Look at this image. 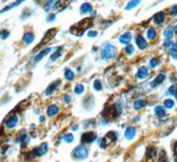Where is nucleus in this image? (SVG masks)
I'll list each match as a JSON object with an SVG mask.
<instances>
[{"mask_svg": "<svg viewBox=\"0 0 177 162\" xmlns=\"http://www.w3.org/2000/svg\"><path fill=\"white\" fill-rule=\"evenodd\" d=\"M80 11L82 13H90L92 11V5L89 3H84L82 4L80 7Z\"/></svg>", "mask_w": 177, "mask_h": 162, "instance_id": "obj_20", "label": "nucleus"}, {"mask_svg": "<svg viewBox=\"0 0 177 162\" xmlns=\"http://www.w3.org/2000/svg\"><path fill=\"white\" fill-rule=\"evenodd\" d=\"M119 113H120L117 110V107L115 105H112V106H109L108 108H106L104 112L102 113V115H103V117L106 120H114L117 118Z\"/></svg>", "mask_w": 177, "mask_h": 162, "instance_id": "obj_4", "label": "nucleus"}, {"mask_svg": "<svg viewBox=\"0 0 177 162\" xmlns=\"http://www.w3.org/2000/svg\"><path fill=\"white\" fill-rule=\"evenodd\" d=\"M93 25V21L92 18H85V19L81 20L80 22L76 23L75 25L72 26L70 28V33L80 37L83 33L85 32L86 29L91 28Z\"/></svg>", "mask_w": 177, "mask_h": 162, "instance_id": "obj_1", "label": "nucleus"}, {"mask_svg": "<svg viewBox=\"0 0 177 162\" xmlns=\"http://www.w3.org/2000/svg\"><path fill=\"white\" fill-rule=\"evenodd\" d=\"M158 64H159V59H158L153 58V59H151V61H150V65H151L152 67H155Z\"/></svg>", "mask_w": 177, "mask_h": 162, "instance_id": "obj_38", "label": "nucleus"}, {"mask_svg": "<svg viewBox=\"0 0 177 162\" xmlns=\"http://www.w3.org/2000/svg\"><path fill=\"white\" fill-rule=\"evenodd\" d=\"M171 13H172L173 15L177 14V5H174V6L172 7V12H171Z\"/></svg>", "mask_w": 177, "mask_h": 162, "instance_id": "obj_46", "label": "nucleus"}, {"mask_svg": "<svg viewBox=\"0 0 177 162\" xmlns=\"http://www.w3.org/2000/svg\"><path fill=\"white\" fill-rule=\"evenodd\" d=\"M135 51V48L133 45H131V44H129V45H128L125 49V52L128 54V55H131V54Z\"/></svg>", "mask_w": 177, "mask_h": 162, "instance_id": "obj_33", "label": "nucleus"}, {"mask_svg": "<svg viewBox=\"0 0 177 162\" xmlns=\"http://www.w3.org/2000/svg\"><path fill=\"white\" fill-rule=\"evenodd\" d=\"M149 75V72L146 67H142L138 69L137 73H136V77L138 79H144Z\"/></svg>", "mask_w": 177, "mask_h": 162, "instance_id": "obj_10", "label": "nucleus"}, {"mask_svg": "<svg viewBox=\"0 0 177 162\" xmlns=\"http://www.w3.org/2000/svg\"><path fill=\"white\" fill-rule=\"evenodd\" d=\"M170 54H171V56H172L173 59H177V50H174V49H172V50L170 51Z\"/></svg>", "mask_w": 177, "mask_h": 162, "instance_id": "obj_39", "label": "nucleus"}, {"mask_svg": "<svg viewBox=\"0 0 177 162\" xmlns=\"http://www.w3.org/2000/svg\"><path fill=\"white\" fill-rule=\"evenodd\" d=\"M136 128L134 127H128L127 129H126V132H125V137L127 139H132L135 136H136Z\"/></svg>", "mask_w": 177, "mask_h": 162, "instance_id": "obj_15", "label": "nucleus"}, {"mask_svg": "<svg viewBox=\"0 0 177 162\" xmlns=\"http://www.w3.org/2000/svg\"><path fill=\"white\" fill-rule=\"evenodd\" d=\"M21 3H22V1H18V2H15V3H13V5H11L6 6L5 8H4V10H3V11H1V12H0V13H5V12H6V11H8V10H10L11 8H13V7H14V6H16V5H20Z\"/></svg>", "mask_w": 177, "mask_h": 162, "instance_id": "obj_31", "label": "nucleus"}, {"mask_svg": "<svg viewBox=\"0 0 177 162\" xmlns=\"http://www.w3.org/2000/svg\"><path fill=\"white\" fill-rule=\"evenodd\" d=\"M173 28L172 27H168V28H166L165 30H164V35L166 37H167V39H171L172 37H173V34H174V31H173Z\"/></svg>", "mask_w": 177, "mask_h": 162, "instance_id": "obj_25", "label": "nucleus"}, {"mask_svg": "<svg viewBox=\"0 0 177 162\" xmlns=\"http://www.w3.org/2000/svg\"><path fill=\"white\" fill-rule=\"evenodd\" d=\"M97 139V135L94 132H85L81 135V142L82 143H90Z\"/></svg>", "mask_w": 177, "mask_h": 162, "instance_id": "obj_7", "label": "nucleus"}, {"mask_svg": "<svg viewBox=\"0 0 177 162\" xmlns=\"http://www.w3.org/2000/svg\"><path fill=\"white\" fill-rule=\"evenodd\" d=\"M64 140L65 142H67L68 143H72L73 141V136L72 134H67V135H65L64 136Z\"/></svg>", "mask_w": 177, "mask_h": 162, "instance_id": "obj_32", "label": "nucleus"}, {"mask_svg": "<svg viewBox=\"0 0 177 162\" xmlns=\"http://www.w3.org/2000/svg\"><path fill=\"white\" fill-rule=\"evenodd\" d=\"M59 83H60L59 81H57V82L51 83L48 86V88L46 89V91H45V96H50V95H51V94L53 93V91L56 89V88H57V87L59 85Z\"/></svg>", "mask_w": 177, "mask_h": 162, "instance_id": "obj_9", "label": "nucleus"}, {"mask_svg": "<svg viewBox=\"0 0 177 162\" xmlns=\"http://www.w3.org/2000/svg\"><path fill=\"white\" fill-rule=\"evenodd\" d=\"M156 155H157V150L154 147L150 146V147L147 148V150H146V158L148 159L153 160L155 159Z\"/></svg>", "mask_w": 177, "mask_h": 162, "instance_id": "obj_12", "label": "nucleus"}, {"mask_svg": "<svg viewBox=\"0 0 177 162\" xmlns=\"http://www.w3.org/2000/svg\"><path fill=\"white\" fill-rule=\"evenodd\" d=\"M65 77H66L68 81H71L74 78V74L73 72L70 69H66L65 70Z\"/></svg>", "mask_w": 177, "mask_h": 162, "instance_id": "obj_28", "label": "nucleus"}, {"mask_svg": "<svg viewBox=\"0 0 177 162\" xmlns=\"http://www.w3.org/2000/svg\"><path fill=\"white\" fill-rule=\"evenodd\" d=\"M97 35H98L97 31H89L88 32V35L90 37H95Z\"/></svg>", "mask_w": 177, "mask_h": 162, "instance_id": "obj_43", "label": "nucleus"}, {"mask_svg": "<svg viewBox=\"0 0 177 162\" xmlns=\"http://www.w3.org/2000/svg\"><path fill=\"white\" fill-rule=\"evenodd\" d=\"M116 140H117V134L114 131H110L99 142V145L101 148L106 149L108 145H111V143H115Z\"/></svg>", "mask_w": 177, "mask_h": 162, "instance_id": "obj_2", "label": "nucleus"}, {"mask_svg": "<svg viewBox=\"0 0 177 162\" xmlns=\"http://www.w3.org/2000/svg\"><path fill=\"white\" fill-rule=\"evenodd\" d=\"M175 97H176V99H177V93L175 94Z\"/></svg>", "mask_w": 177, "mask_h": 162, "instance_id": "obj_51", "label": "nucleus"}, {"mask_svg": "<svg viewBox=\"0 0 177 162\" xmlns=\"http://www.w3.org/2000/svg\"><path fill=\"white\" fill-rule=\"evenodd\" d=\"M158 162H168V159H167V156L166 153L164 150H161L159 153V159H158Z\"/></svg>", "mask_w": 177, "mask_h": 162, "instance_id": "obj_24", "label": "nucleus"}, {"mask_svg": "<svg viewBox=\"0 0 177 162\" xmlns=\"http://www.w3.org/2000/svg\"><path fill=\"white\" fill-rule=\"evenodd\" d=\"M47 150H48V145L46 143H43L42 145L38 147H35L32 151L31 153L34 155V156H42L43 154H45L46 152H47Z\"/></svg>", "mask_w": 177, "mask_h": 162, "instance_id": "obj_8", "label": "nucleus"}, {"mask_svg": "<svg viewBox=\"0 0 177 162\" xmlns=\"http://www.w3.org/2000/svg\"><path fill=\"white\" fill-rule=\"evenodd\" d=\"M93 87L96 89V91H101L102 89V83L99 80H96L94 82V84H93Z\"/></svg>", "mask_w": 177, "mask_h": 162, "instance_id": "obj_34", "label": "nucleus"}, {"mask_svg": "<svg viewBox=\"0 0 177 162\" xmlns=\"http://www.w3.org/2000/svg\"><path fill=\"white\" fill-rule=\"evenodd\" d=\"M64 100H65V102L66 103H69L70 101H71V96L70 95H66L64 97Z\"/></svg>", "mask_w": 177, "mask_h": 162, "instance_id": "obj_44", "label": "nucleus"}, {"mask_svg": "<svg viewBox=\"0 0 177 162\" xmlns=\"http://www.w3.org/2000/svg\"><path fill=\"white\" fill-rule=\"evenodd\" d=\"M115 54H116V48L114 45H112V44L107 43L105 45L103 50H102L101 57L104 59H109L114 58L115 56Z\"/></svg>", "mask_w": 177, "mask_h": 162, "instance_id": "obj_3", "label": "nucleus"}, {"mask_svg": "<svg viewBox=\"0 0 177 162\" xmlns=\"http://www.w3.org/2000/svg\"><path fill=\"white\" fill-rule=\"evenodd\" d=\"M51 48H47V49H45L44 51H41L38 55H37L35 58V62H39L44 56H46L47 55V54L49 53V52H51Z\"/></svg>", "mask_w": 177, "mask_h": 162, "instance_id": "obj_21", "label": "nucleus"}, {"mask_svg": "<svg viewBox=\"0 0 177 162\" xmlns=\"http://www.w3.org/2000/svg\"><path fill=\"white\" fill-rule=\"evenodd\" d=\"M68 4H69V1H58L55 3L54 9L56 11H62L67 6Z\"/></svg>", "mask_w": 177, "mask_h": 162, "instance_id": "obj_16", "label": "nucleus"}, {"mask_svg": "<svg viewBox=\"0 0 177 162\" xmlns=\"http://www.w3.org/2000/svg\"><path fill=\"white\" fill-rule=\"evenodd\" d=\"M131 38H132L131 34H130L129 32H127L120 37V42L123 44H128L130 41H131Z\"/></svg>", "mask_w": 177, "mask_h": 162, "instance_id": "obj_19", "label": "nucleus"}, {"mask_svg": "<svg viewBox=\"0 0 177 162\" xmlns=\"http://www.w3.org/2000/svg\"><path fill=\"white\" fill-rule=\"evenodd\" d=\"M165 13L163 12H159L158 13H156L153 17V21L156 23V24H161L164 22L165 21Z\"/></svg>", "mask_w": 177, "mask_h": 162, "instance_id": "obj_13", "label": "nucleus"}, {"mask_svg": "<svg viewBox=\"0 0 177 162\" xmlns=\"http://www.w3.org/2000/svg\"><path fill=\"white\" fill-rule=\"evenodd\" d=\"M83 91H84V88H83V85H81V84H77L75 86V88H74V91H75V93H77V94L82 93Z\"/></svg>", "mask_w": 177, "mask_h": 162, "instance_id": "obj_35", "label": "nucleus"}, {"mask_svg": "<svg viewBox=\"0 0 177 162\" xmlns=\"http://www.w3.org/2000/svg\"><path fill=\"white\" fill-rule=\"evenodd\" d=\"M89 155L88 149L84 145H78L73 150V156L77 159H85Z\"/></svg>", "mask_w": 177, "mask_h": 162, "instance_id": "obj_6", "label": "nucleus"}, {"mask_svg": "<svg viewBox=\"0 0 177 162\" xmlns=\"http://www.w3.org/2000/svg\"><path fill=\"white\" fill-rule=\"evenodd\" d=\"M145 105H146V102L144 100H137L134 104V107H135L136 110H140L141 108L144 107Z\"/></svg>", "mask_w": 177, "mask_h": 162, "instance_id": "obj_26", "label": "nucleus"}, {"mask_svg": "<svg viewBox=\"0 0 177 162\" xmlns=\"http://www.w3.org/2000/svg\"><path fill=\"white\" fill-rule=\"evenodd\" d=\"M0 37H2V32L0 31Z\"/></svg>", "mask_w": 177, "mask_h": 162, "instance_id": "obj_50", "label": "nucleus"}, {"mask_svg": "<svg viewBox=\"0 0 177 162\" xmlns=\"http://www.w3.org/2000/svg\"><path fill=\"white\" fill-rule=\"evenodd\" d=\"M155 113L157 114L158 117L160 118H162L166 115V111L162 106H156L155 107Z\"/></svg>", "mask_w": 177, "mask_h": 162, "instance_id": "obj_23", "label": "nucleus"}, {"mask_svg": "<svg viewBox=\"0 0 177 162\" xmlns=\"http://www.w3.org/2000/svg\"><path fill=\"white\" fill-rule=\"evenodd\" d=\"M55 20V15L54 14H52V15H50L49 16V18L47 19V21H49V22H51V21H53Z\"/></svg>", "mask_w": 177, "mask_h": 162, "instance_id": "obj_47", "label": "nucleus"}, {"mask_svg": "<svg viewBox=\"0 0 177 162\" xmlns=\"http://www.w3.org/2000/svg\"><path fill=\"white\" fill-rule=\"evenodd\" d=\"M157 35V33H156V30L153 29V28H151L148 29V32H147V37L150 39V40H153Z\"/></svg>", "mask_w": 177, "mask_h": 162, "instance_id": "obj_27", "label": "nucleus"}, {"mask_svg": "<svg viewBox=\"0 0 177 162\" xmlns=\"http://www.w3.org/2000/svg\"><path fill=\"white\" fill-rule=\"evenodd\" d=\"M174 156L175 162H177V142L174 143Z\"/></svg>", "mask_w": 177, "mask_h": 162, "instance_id": "obj_40", "label": "nucleus"}, {"mask_svg": "<svg viewBox=\"0 0 177 162\" xmlns=\"http://www.w3.org/2000/svg\"><path fill=\"white\" fill-rule=\"evenodd\" d=\"M136 44H137L138 48H139V49H141V50L145 49L146 46H147V43H146L145 39L144 38L143 35H139L138 37H136Z\"/></svg>", "mask_w": 177, "mask_h": 162, "instance_id": "obj_11", "label": "nucleus"}, {"mask_svg": "<svg viewBox=\"0 0 177 162\" xmlns=\"http://www.w3.org/2000/svg\"><path fill=\"white\" fill-rule=\"evenodd\" d=\"M59 111V108L57 105H51L48 107V109H47V114L49 116H53L55 114H57Z\"/></svg>", "mask_w": 177, "mask_h": 162, "instance_id": "obj_22", "label": "nucleus"}, {"mask_svg": "<svg viewBox=\"0 0 177 162\" xmlns=\"http://www.w3.org/2000/svg\"><path fill=\"white\" fill-rule=\"evenodd\" d=\"M29 142V137H22L21 138V143H22V146L24 145H27V143Z\"/></svg>", "mask_w": 177, "mask_h": 162, "instance_id": "obj_41", "label": "nucleus"}, {"mask_svg": "<svg viewBox=\"0 0 177 162\" xmlns=\"http://www.w3.org/2000/svg\"><path fill=\"white\" fill-rule=\"evenodd\" d=\"M174 101L172 100V99H166V100H165V102H164V105H165V106L166 107V108H168V109H170V108H172L173 106H174Z\"/></svg>", "mask_w": 177, "mask_h": 162, "instance_id": "obj_36", "label": "nucleus"}, {"mask_svg": "<svg viewBox=\"0 0 177 162\" xmlns=\"http://www.w3.org/2000/svg\"><path fill=\"white\" fill-rule=\"evenodd\" d=\"M139 3H140V1H130V2H128V5H127V6H126V10H131V9H133L134 7H136Z\"/></svg>", "mask_w": 177, "mask_h": 162, "instance_id": "obj_29", "label": "nucleus"}, {"mask_svg": "<svg viewBox=\"0 0 177 162\" xmlns=\"http://www.w3.org/2000/svg\"><path fill=\"white\" fill-rule=\"evenodd\" d=\"M9 35V32L7 30H3L2 31V39H6Z\"/></svg>", "mask_w": 177, "mask_h": 162, "instance_id": "obj_42", "label": "nucleus"}, {"mask_svg": "<svg viewBox=\"0 0 177 162\" xmlns=\"http://www.w3.org/2000/svg\"><path fill=\"white\" fill-rule=\"evenodd\" d=\"M169 93L175 96V94L177 93V85H172L170 88H169Z\"/></svg>", "mask_w": 177, "mask_h": 162, "instance_id": "obj_37", "label": "nucleus"}, {"mask_svg": "<svg viewBox=\"0 0 177 162\" xmlns=\"http://www.w3.org/2000/svg\"><path fill=\"white\" fill-rule=\"evenodd\" d=\"M174 31H175V33L177 34V26H175V27H174Z\"/></svg>", "mask_w": 177, "mask_h": 162, "instance_id": "obj_49", "label": "nucleus"}, {"mask_svg": "<svg viewBox=\"0 0 177 162\" xmlns=\"http://www.w3.org/2000/svg\"><path fill=\"white\" fill-rule=\"evenodd\" d=\"M62 49V47H60V50ZM60 50L59 51V49L57 50V51H56V52H54L53 54H52V55L51 56V61H54V60H56V59H57L59 57H60L61 56V52H60Z\"/></svg>", "mask_w": 177, "mask_h": 162, "instance_id": "obj_30", "label": "nucleus"}, {"mask_svg": "<svg viewBox=\"0 0 177 162\" xmlns=\"http://www.w3.org/2000/svg\"><path fill=\"white\" fill-rule=\"evenodd\" d=\"M22 39H23V42H24V43H26L27 44H29V43H31L35 40V35H34V34L31 33V32H27V33H26V34L23 35Z\"/></svg>", "mask_w": 177, "mask_h": 162, "instance_id": "obj_18", "label": "nucleus"}, {"mask_svg": "<svg viewBox=\"0 0 177 162\" xmlns=\"http://www.w3.org/2000/svg\"><path fill=\"white\" fill-rule=\"evenodd\" d=\"M173 45H174V46H173V49H174V50H177V43H174Z\"/></svg>", "mask_w": 177, "mask_h": 162, "instance_id": "obj_48", "label": "nucleus"}, {"mask_svg": "<svg viewBox=\"0 0 177 162\" xmlns=\"http://www.w3.org/2000/svg\"><path fill=\"white\" fill-rule=\"evenodd\" d=\"M17 122H18V117H17L16 115H13V116L10 117V118L7 120V121H6V127H7L8 129H13L15 126H16Z\"/></svg>", "mask_w": 177, "mask_h": 162, "instance_id": "obj_14", "label": "nucleus"}, {"mask_svg": "<svg viewBox=\"0 0 177 162\" xmlns=\"http://www.w3.org/2000/svg\"><path fill=\"white\" fill-rule=\"evenodd\" d=\"M56 34H57V29H49L47 32H46L45 35L43 37V40H42L41 43H39V45L36 46V47L34 49V51H35L36 50H39L42 46L44 45V44L49 43V42L55 37Z\"/></svg>", "mask_w": 177, "mask_h": 162, "instance_id": "obj_5", "label": "nucleus"}, {"mask_svg": "<svg viewBox=\"0 0 177 162\" xmlns=\"http://www.w3.org/2000/svg\"><path fill=\"white\" fill-rule=\"evenodd\" d=\"M164 45H165L166 47H169L170 45H172V42L170 41V39L166 40V42L164 43Z\"/></svg>", "mask_w": 177, "mask_h": 162, "instance_id": "obj_45", "label": "nucleus"}, {"mask_svg": "<svg viewBox=\"0 0 177 162\" xmlns=\"http://www.w3.org/2000/svg\"><path fill=\"white\" fill-rule=\"evenodd\" d=\"M165 78H166V76H165L163 74H160L159 75H158V76L154 79L153 82L151 83V86H152V88H155L156 86L160 85V83H163V81L165 80Z\"/></svg>", "mask_w": 177, "mask_h": 162, "instance_id": "obj_17", "label": "nucleus"}]
</instances>
